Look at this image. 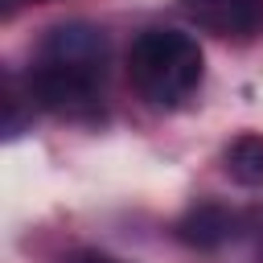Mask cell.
Wrapping results in <instances>:
<instances>
[{"mask_svg": "<svg viewBox=\"0 0 263 263\" xmlns=\"http://www.w3.org/2000/svg\"><path fill=\"white\" fill-rule=\"evenodd\" d=\"M70 263H119V259H111V255H99V251H82V255H74Z\"/></svg>", "mask_w": 263, "mask_h": 263, "instance_id": "7", "label": "cell"}, {"mask_svg": "<svg viewBox=\"0 0 263 263\" xmlns=\"http://www.w3.org/2000/svg\"><path fill=\"white\" fill-rule=\"evenodd\" d=\"M181 8L197 29L230 41H247L263 25V0H181Z\"/></svg>", "mask_w": 263, "mask_h": 263, "instance_id": "3", "label": "cell"}, {"mask_svg": "<svg viewBox=\"0 0 263 263\" xmlns=\"http://www.w3.org/2000/svg\"><path fill=\"white\" fill-rule=\"evenodd\" d=\"M234 230H238V218H234L226 205H214V201L193 205V210L177 222V238L189 242V247H197V251H214V247L230 242Z\"/></svg>", "mask_w": 263, "mask_h": 263, "instance_id": "5", "label": "cell"}, {"mask_svg": "<svg viewBox=\"0 0 263 263\" xmlns=\"http://www.w3.org/2000/svg\"><path fill=\"white\" fill-rule=\"evenodd\" d=\"M99 86H103V74L53 66V62H37L33 74H29L33 103L53 111V115H70V119H86V115L99 111Z\"/></svg>", "mask_w": 263, "mask_h": 263, "instance_id": "2", "label": "cell"}, {"mask_svg": "<svg viewBox=\"0 0 263 263\" xmlns=\"http://www.w3.org/2000/svg\"><path fill=\"white\" fill-rule=\"evenodd\" d=\"M226 173L238 185H251V189L263 185V136L259 132H247L226 148Z\"/></svg>", "mask_w": 263, "mask_h": 263, "instance_id": "6", "label": "cell"}, {"mask_svg": "<svg viewBox=\"0 0 263 263\" xmlns=\"http://www.w3.org/2000/svg\"><path fill=\"white\" fill-rule=\"evenodd\" d=\"M37 62H53V66H74V70H86V74H103L107 41L90 25H58L41 41V58Z\"/></svg>", "mask_w": 263, "mask_h": 263, "instance_id": "4", "label": "cell"}, {"mask_svg": "<svg viewBox=\"0 0 263 263\" xmlns=\"http://www.w3.org/2000/svg\"><path fill=\"white\" fill-rule=\"evenodd\" d=\"M201 49L189 33L148 29L127 49V78L152 107H181L201 82Z\"/></svg>", "mask_w": 263, "mask_h": 263, "instance_id": "1", "label": "cell"}]
</instances>
